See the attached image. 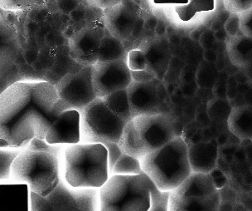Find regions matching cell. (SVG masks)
I'll return each instance as SVG.
<instances>
[{"label":"cell","instance_id":"cell-24","mask_svg":"<svg viewBox=\"0 0 252 211\" xmlns=\"http://www.w3.org/2000/svg\"><path fill=\"white\" fill-rule=\"evenodd\" d=\"M141 172V164L139 159L122 152L120 157L117 159V161H116L109 175L110 176L113 175L129 176V175H139Z\"/></svg>","mask_w":252,"mask_h":211},{"label":"cell","instance_id":"cell-16","mask_svg":"<svg viewBox=\"0 0 252 211\" xmlns=\"http://www.w3.org/2000/svg\"><path fill=\"white\" fill-rule=\"evenodd\" d=\"M29 190L25 183L0 184V211H29Z\"/></svg>","mask_w":252,"mask_h":211},{"label":"cell","instance_id":"cell-49","mask_svg":"<svg viewBox=\"0 0 252 211\" xmlns=\"http://www.w3.org/2000/svg\"><path fill=\"white\" fill-rule=\"evenodd\" d=\"M168 42H170L171 44L179 45L181 42V37L177 34L171 35L170 37H168Z\"/></svg>","mask_w":252,"mask_h":211},{"label":"cell","instance_id":"cell-38","mask_svg":"<svg viewBox=\"0 0 252 211\" xmlns=\"http://www.w3.org/2000/svg\"><path fill=\"white\" fill-rule=\"evenodd\" d=\"M237 86L238 82L234 75H229L226 82V98L229 101L233 99L237 95Z\"/></svg>","mask_w":252,"mask_h":211},{"label":"cell","instance_id":"cell-18","mask_svg":"<svg viewBox=\"0 0 252 211\" xmlns=\"http://www.w3.org/2000/svg\"><path fill=\"white\" fill-rule=\"evenodd\" d=\"M226 122L229 131L236 138L252 140V105L232 107Z\"/></svg>","mask_w":252,"mask_h":211},{"label":"cell","instance_id":"cell-30","mask_svg":"<svg viewBox=\"0 0 252 211\" xmlns=\"http://www.w3.org/2000/svg\"><path fill=\"white\" fill-rule=\"evenodd\" d=\"M228 77L229 75L226 71H219L217 81L212 89L213 94L215 98L227 99L226 98V82Z\"/></svg>","mask_w":252,"mask_h":211},{"label":"cell","instance_id":"cell-23","mask_svg":"<svg viewBox=\"0 0 252 211\" xmlns=\"http://www.w3.org/2000/svg\"><path fill=\"white\" fill-rule=\"evenodd\" d=\"M215 9V0H189L184 4H178L175 8L179 19L182 21H190L196 13L209 12Z\"/></svg>","mask_w":252,"mask_h":211},{"label":"cell","instance_id":"cell-19","mask_svg":"<svg viewBox=\"0 0 252 211\" xmlns=\"http://www.w3.org/2000/svg\"><path fill=\"white\" fill-rule=\"evenodd\" d=\"M229 58L235 66L244 69L252 64V38L243 34L230 37L226 41Z\"/></svg>","mask_w":252,"mask_h":211},{"label":"cell","instance_id":"cell-42","mask_svg":"<svg viewBox=\"0 0 252 211\" xmlns=\"http://www.w3.org/2000/svg\"><path fill=\"white\" fill-rule=\"evenodd\" d=\"M208 27L206 26L204 24H202V25H200V26H197V28H195L193 30H192L191 32H190V35H189V37L191 39L193 40L195 42H198V40H199L200 37H201V35L203 34L205 30L208 29Z\"/></svg>","mask_w":252,"mask_h":211},{"label":"cell","instance_id":"cell-8","mask_svg":"<svg viewBox=\"0 0 252 211\" xmlns=\"http://www.w3.org/2000/svg\"><path fill=\"white\" fill-rule=\"evenodd\" d=\"M126 123L102 98H94L80 112V143H118Z\"/></svg>","mask_w":252,"mask_h":211},{"label":"cell","instance_id":"cell-40","mask_svg":"<svg viewBox=\"0 0 252 211\" xmlns=\"http://www.w3.org/2000/svg\"><path fill=\"white\" fill-rule=\"evenodd\" d=\"M145 27V19L139 17L137 19L136 24L134 25V29L132 30L131 35L129 37H134L137 38L139 37V35H141L142 31Z\"/></svg>","mask_w":252,"mask_h":211},{"label":"cell","instance_id":"cell-36","mask_svg":"<svg viewBox=\"0 0 252 211\" xmlns=\"http://www.w3.org/2000/svg\"><path fill=\"white\" fill-rule=\"evenodd\" d=\"M216 42H217V40H216L215 36H214V31H213L209 28L205 30L203 34L201 35L199 40H198V42H199L203 49L213 48Z\"/></svg>","mask_w":252,"mask_h":211},{"label":"cell","instance_id":"cell-39","mask_svg":"<svg viewBox=\"0 0 252 211\" xmlns=\"http://www.w3.org/2000/svg\"><path fill=\"white\" fill-rule=\"evenodd\" d=\"M123 0H87V3L91 6H94L100 9H106V8L113 7V6L121 3Z\"/></svg>","mask_w":252,"mask_h":211},{"label":"cell","instance_id":"cell-25","mask_svg":"<svg viewBox=\"0 0 252 211\" xmlns=\"http://www.w3.org/2000/svg\"><path fill=\"white\" fill-rule=\"evenodd\" d=\"M231 108L228 99L215 98L208 102L207 114L211 121L222 123L227 121Z\"/></svg>","mask_w":252,"mask_h":211},{"label":"cell","instance_id":"cell-29","mask_svg":"<svg viewBox=\"0 0 252 211\" xmlns=\"http://www.w3.org/2000/svg\"><path fill=\"white\" fill-rule=\"evenodd\" d=\"M37 0H0V8L8 11L27 10L35 5Z\"/></svg>","mask_w":252,"mask_h":211},{"label":"cell","instance_id":"cell-50","mask_svg":"<svg viewBox=\"0 0 252 211\" xmlns=\"http://www.w3.org/2000/svg\"><path fill=\"white\" fill-rule=\"evenodd\" d=\"M218 143L219 146H222V145H225L226 142H227V141H228V138H227V136H226L225 133H222V134L220 135L219 136V138H218Z\"/></svg>","mask_w":252,"mask_h":211},{"label":"cell","instance_id":"cell-2","mask_svg":"<svg viewBox=\"0 0 252 211\" xmlns=\"http://www.w3.org/2000/svg\"><path fill=\"white\" fill-rule=\"evenodd\" d=\"M139 161L142 171L163 191L173 190L192 174L188 143L179 136Z\"/></svg>","mask_w":252,"mask_h":211},{"label":"cell","instance_id":"cell-31","mask_svg":"<svg viewBox=\"0 0 252 211\" xmlns=\"http://www.w3.org/2000/svg\"><path fill=\"white\" fill-rule=\"evenodd\" d=\"M224 7L231 13H241L252 7V0H223Z\"/></svg>","mask_w":252,"mask_h":211},{"label":"cell","instance_id":"cell-52","mask_svg":"<svg viewBox=\"0 0 252 211\" xmlns=\"http://www.w3.org/2000/svg\"><path fill=\"white\" fill-rule=\"evenodd\" d=\"M236 77V79L237 80L238 83H247V77H246L245 74H239V77Z\"/></svg>","mask_w":252,"mask_h":211},{"label":"cell","instance_id":"cell-43","mask_svg":"<svg viewBox=\"0 0 252 211\" xmlns=\"http://www.w3.org/2000/svg\"><path fill=\"white\" fill-rule=\"evenodd\" d=\"M214 36H215L217 42H226L228 40L229 37H230L228 35H227L226 30L224 29V27L215 31L214 32Z\"/></svg>","mask_w":252,"mask_h":211},{"label":"cell","instance_id":"cell-51","mask_svg":"<svg viewBox=\"0 0 252 211\" xmlns=\"http://www.w3.org/2000/svg\"><path fill=\"white\" fill-rule=\"evenodd\" d=\"M166 91H167V93H168V96L173 95V93H174V90H175V86L173 83H168L167 85V87H165Z\"/></svg>","mask_w":252,"mask_h":211},{"label":"cell","instance_id":"cell-6","mask_svg":"<svg viewBox=\"0 0 252 211\" xmlns=\"http://www.w3.org/2000/svg\"><path fill=\"white\" fill-rule=\"evenodd\" d=\"M147 175H113L100 188V211H150Z\"/></svg>","mask_w":252,"mask_h":211},{"label":"cell","instance_id":"cell-32","mask_svg":"<svg viewBox=\"0 0 252 211\" xmlns=\"http://www.w3.org/2000/svg\"><path fill=\"white\" fill-rule=\"evenodd\" d=\"M223 27L229 37H234L239 34H242L240 29V13H230Z\"/></svg>","mask_w":252,"mask_h":211},{"label":"cell","instance_id":"cell-12","mask_svg":"<svg viewBox=\"0 0 252 211\" xmlns=\"http://www.w3.org/2000/svg\"><path fill=\"white\" fill-rule=\"evenodd\" d=\"M139 6L133 0L121 3L103 10L102 23L110 35L121 41L128 40L139 18Z\"/></svg>","mask_w":252,"mask_h":211},{"label":"cell","instance_id":"cell-27","mask_svg":"<svg viewBox=\"0 0 252 211\" xmlns=\"http://www.w3.org/2000/svg\"><path fill=\"white\" fill-rule=\"evenodd\" d=\"M148 186L150 189L151 206L150 211H168L170 191H163L156 186L152 179L147 176Z\"/></svg>","mask_w":252,"mask_h":211},{"label":"cell","instance_id":"cell-3","mask_svg":"<svg viewBox=\"0 0 252 211\" xmlns=\"http://www.w3.org/2000/svg\"><path fill=\"white\" fill-rule=\"evenodd\" d=\"M176 137L169 114L140 115L127 122L118 144L122 152L140 159Z\"/></svg>","mask_w":252,"mask_h":211},{"label":"cell","instance_id":"cell-26","mask_svg":"<svg viewBox=\"0 0 252 211\" xmlns=\"http://www.w3.org/2000/svg\"><path fill=\"white\" fill-rule=\"evenodd\" d=\"M218 74L219 69L216 67L215 64L208 63L203 60L201 62L196 73L197 85L201 88L213 89L218 78Z\"/></svg>","mask_w":252,"mask_h":211},{"label":"cell","instance_id":"cell-13","mask_svg":"<svg viewBox=\"0 0 252 211\" xmlns=\"http://www.w3.org/2000/svg\"><path fill=\"white\" fill-rule=\"evenodd\" d=\"M80 111L66 109L62 111L47 131L45 141L49 145L80 142Z\"/></svg>","mask_w":252,"mask_h":211},{"label":"cell","instance_id":"cell-45","mask_svg":"<svg viewBox=\"0 0 252 211\" xmlns=\"http://www.w3.org/2000/svg\"><path fill=\"white\" fill-rule=\"evenodd\" d=\"M189 0H154V3L157 4H184Z\"/></svg>","mask_w":252,"mask_h":211},{"label":"cell","instance_id":"cell-22","mask_svg":"<svg viewBox=\"0 0 252 211\" xmlns=\"http://www.w3.org/2000/svg\"><path fill=\"white\" fill-rule=\"evenodd\" d=\"M19 50V40H0V77L4 76L14 65Z\"/></svg>","mask_w":252,"mask_h":211},{"label":"cell","instance_id":"cell-35","mask_svg":"<svg viewBox=\"0 0 252 211\" xmlns=\"http://www.w3.org/2000/svg\"><path fill=\"white\" fill-rule=\"evenodd\" d=\"M102 145H105L108 150V162H109V173H110L117 159L122 154V150L118 143L105 142L103 143Z\"/></svg>","mask_w":252,"mask_h":211},{"label":"cell","instance_id":"cell-11","mask_svg":"<svg viewBox=\"0 0 252 211\" xmlns=\"http://www.w3.org/2000/svg\"><path fill=\"white\" fill-rule=\"evenodd\" d=\"M92 83L97 98L126 89L132 82L131 71L126 60L97 61L92 66Z\"/></svg>","mask_w":252,"mask_h":211},{"label":"cell","instance_id":"cell-10","mask_svg":"<svg viewBox=\"0 0 252 211\" xmlns=\"http://www.w3.org/2000/svg\"><path fill=\"white\" fill-rule=\"evenodd\" d=\"M56 88L67 109H75L80 112L97 98L92 83V67H85L76 72L66 74Z\"/></svg>","mask_w":252,"mask_h":211},{"label":"cell","instance_id":"cell-48","mask_svg":"<svg viewBox=\"0 0 252 211\" xmlns=\"http://www.w3.org/2000/svg\"><path fill=\"white\" fill-rule=\"evenodd\" d=\"M224 26V24L221 22L219 21L217 18H216L213 21H212V24L209 25V29H212L213 31H217L218 29L222 28Z\"/></svg>","mask_w":252,"mask_h":211},{"label":"cell","instance_id":"cell-21","mask_svg":"<svg viewBox=\"0 0 252 211\" xmlns=\"http://www.w3.org/2000/svg\"><path fill=\"white\" fill-rule=\"evenodd\" d=\"M102 100L114 113L126 122H129L132 119L127 88L110 93L103 97Z\"/></svg>","mask_w":252,"mask_h":211},{"label":"cell","instance_id":"cell-5","mask_svg":"<svg viewBox=\"0 0 252 211\" xmlns=\"http://www.w3.org/2000/svg\"><path fill=\"white\" fill-rule=\"evenodd\" d=\"M65 179L74 188H100L108 178V150L100 143L68 144L64 152Z\"/></svg>","mask_w":252,"mask_h":211},{"label":"cell","instance_id":"cell-33","mask_svg":"<svg viewBox=\"0 0 252 211\" xmlns=\"http://www.w3.org/2000/svg\"><path fill=\"white\" fill-rule=\"evenodd\" d=\"M240 29L243 35L252 38V7L240 13Z\"/></svg>","mask_w":252,"mask_h":211},{"label":"cell","instance_id":"cell-9","mask_svg":"<svg viewBox=\"0 0 252 211\" xmlns=\"http://www.w3.org/2000/svg\"><path fill=\"white\" fill-rule=\"evenodd\" d=\"M127 92L132 118L140 115L166 113L163 105L168 95L165 86L157 77L148 82L132 80Z\"/></svg>","mask_w":252,"mask_h":211},{"label":"cell","instance_id":"cell-46","mask_svg":"<svg viewBox=\"0 0 252 211\" xmlns=\"http://www.w3.org/2000/svg\"><path fill=\"white\" fill-rule=\"evenodd\" d=\"M158 19L155 15H150L146 20H145V26H147L148 29L155 30V27L157 25Z\"/></svg>","mask_w":252,"mask_h":211},{"label":"cell","instance_id":"cell-14","mask_svg":"<svg viewBox=\"0 0 252 211\" xmlns=\"http://www.w3.org/2000/svg\"><path fill=\"white\" fill-rule=\"evenodd\" d=\"M106 34L104 24L93 22L71 35L69 39V53L76 61L78 58L97 53L100 42Z\"/></svg>","mask_w":252,"mask_h":211},{"label":"cell","instance_id":"cell-44","mask_svg":"<svg viewBox=\"0 0 252 211\" xmlns=\"http://www.w3.org/2000/svg\"><path fill=\"white\" fill-rule=\"evenodd\" d=\"M155 32L158 36H163V35H166V33H167V25H166L165 22L158 19L157 25L155 27Z\"/></svg>","mask_w":252,"mask_h":211},{"label":"cell","instance_id":"cell-37","mask_svg":"<svg viewBox=\"0 0 252 211\" xmlns=\"http://www.w3.org/2000/svg\"><path fill=\"white\" fill-rule=\"evenodd\" d=\"M131 77L132 80L137 82H148L156 78V75L152 70L146 69L139 71H131Z\"/></svg>","mask_w":252,"mask_h":211},{"label":"cell","instance_id":"cell-34","mask_svg":"<svg viewBox=\"0 0 252 211\" xmlns=\"http://www.w3.org/2000/svg\"><path fill=\"white\" fill-rule=\"evenodd\" d=\"M208 175L213 181V185L218 190H220L228 184V178L225 174V172L222 170H220L219 167H216L215 168H213Z\"/></svg>","mask_w":252,"mask_h":211},{"label":"cell","instance_id":"cell-17","mask_svg":"<svg viewBox=\"0 0 252 211\" xmlns=\"http://www.w3.org/2000/svg\"><path fill=\"white\" fill-rule=\"evenodd\" d=\"M164 40L155 39L145 44L144 51L147 58L148 69L152 70L156 77L163 81L170 64V52Z\"/></svg>","mask_w":252,"mask_h":211},{"label":"cell","instance_id":"cell-41","mask_svg":"<svg viewBox=\"0 0 252 211\" xmlns=\"http://www.w3.org/2000/svg\"><path fill=\"white\" fill-rule=\"evenodd\" d=\"M202 56H203V60L208 62V63L216 64V62L218 61V53L213 48L204 49L202 53Z\"/></svg>","mask_w":252,"mask_h":211},{"label":"cell","instance_id":"cell-4","mask_svg":"<svg viewBox=\"0 0 252 211\" xmlns=\"http://www.w3.org/2000/svg\"><path fill=\"white\" fill-rule=\"evenodd\" d=\"M44 147H30L22 151L10 167L13 182L25 183L35 195L46 198L59 185V160Z\"/></svg>","mask_w":252,"mask_h":211},{"label":"cell","instance_id":"cell-15","mask_svg":"<svg viewBox=\"0 0 252 211\" xmlns=\"http://www.w3.org/2000/svg\"><path fill=\"white\" fill-rule=\"evenodd\" d=\"M189 146V163L192 172L205 173L209 172L217 167L219 156V145L215 139L209 141L191 143Z\"/></svg>","mask_w":252,"mask_h":211},{"label":"cell","instance_id":"cell-1","mask_svg":"<svg viewBox=\"0 0 252 211\" xmlns=\"http://www.w3.org/2000/svg\"><path fill=\"white\" fill-rule=\"evenodd\" d=\"M67 106L47 82H18L0 94V148H20L47 131Z\"/></svg>","mask_w":252,"mask_h":211},{"label":"cell","instance_id":"cell-28","mask_svg":"<svg viewBox=\"0 0 252 211\" xmlns=\"http://www.w3.org/2000/svg\"><path fill=\"white\" fill-rule=\"evenodd\" d=\"M126 63L130 71H139L148 69V61L142 49H132L127 53Z\"/></svg>","mask_w":252,"mask_h":211},{"label":"cell","instance_id":"cell-20","mask_svg":"<svg viewBox=\"0 0 252 211\" xmlns=\"http://www.w3.org/2000/svg\"><path fill=\"white\" fill-rule=\"evenodd\" d=\"M97 54L98 61H111L118 59L126 60L127 56L122 41L108 32L101 40Z\"/></svg>","mask_w":252,"mask_h":211},{"label":"cell","instance_id":"cell-7","mask_svg":"<svg viewBox=\"0 0 252 211\" xmlns=\"http://www.w3.org/2000/svg\"><path fill=\"white\" fill-rule=\"evenodd\" d=\"M220 199L209 175L192 172L184 182L170 191L169 211H219Z\"/></svg>","mask_w":252,"mask_h":211},{"label":"cell","instance_id":"cell-47","mask_svg":"<svg viewBox=\"0 0 252 211\" xmlns=\"http://www.w3.org/2000/svg\"><path fill=\"white\" fill-rule=\"evenodd\" d=\"M234 159L237 161H243L247 159V153L246 150L241 146L240 148H236V151L234 153Z\"/></svg>","mask_w":252,"mask_h":211}]
</instances>
